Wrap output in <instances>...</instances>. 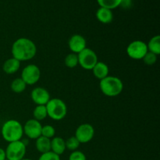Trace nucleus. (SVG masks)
I'll list each match as a JSON object with an SVG mask.
<instances>
[{"instance_id":"1","label":"nucleus","mask_w":160,"mask_h":160,"mask_svg":"<svg viewBox=\"0 0 160 160\" xmlns=\"http://www.w3.org/2000/svg\"><path fill=\"white\" fill-rule=\"evenodd\" d=\"M12 57L20 62L32 59L37 53L35 43L27 38H20L13 42L11 49Z\"/></svg>"},{"instance_id":"2","label":"nucleus","mask_w":160,"mask_h":160,"mask_svg":"<svg viewBox=\"0 0 160 160\" xmlns=\"http://www.w3.org/2000/svg\"><path fill=\"white\" fill-rule=\"evenodd\" d=\"M1 133L3 139L9 143L20 141L23 135V125L16 120H9L3 123Z\"/></svg>"},{"instance_id":"3","label":"nucleus","mask_w":160,"mask_h":160,"mask_svg":"<svg viewBox=\"0 0 160 160\" xmlns=\"http://www.w3.org/2000/svg\"><path fill=\"white\" fill-rule=\"evenodd\" d=\"M99 88L103 95L108 97H116L122 93L123 90V81L119 78L107 76L100 80Z\"/></svg>"},{"instance_id":"4","label":"nucleus","mask_w":160,"mask_h":160,"mask_svg":"<svg viewBox=\"0 0 160 160\" xmlns=\"http://www.w3.org/2000/svg\"><path fill=\"white\" fill-rule=\"evenodd\" d=\"M45 106L48 117L56 121L64 119L67 114V104L60 98H51Z\"/></svg>"},{"instance_id":"5","label":"nucleus","mask_w":160,"mask_h":160,"mask_svg":"<svg viewBox=\"0 0 160 160\" xmlns=\"http://www.w3.org/2000/svg\"><path fill=\"white\" fill-rule=\"evenodd\" d=\"M5 151L7 160H21L26 154L27 145L21 140L10 142Z\"/></svg>"},{"instance_id":"6","label":"nucleus","mask_w":160,"mask_h":160,"mask_svg":"<svg viewBox=\"0 0 160 160\" xmlns=\"http://www.w3.org/2000/svg\"><path fill=\"white\" fill-rule=\"evenodd\" d=\"M78 64L86 70H92L95 64L98 62V56L95 51L86 48L78 54Z\"/></svg>"},{"instance_id":"7","label":"nucleus","mask_w":160,"mask_h":160,"mask_svg":"<svg viewBox=\"0 0 160 160\" xmlns=\"http://www.w3.org/2000/svg\"><path fill=\"white\" fill-rule=\"evenodd\" d=\"M147 44L143 41L136 40L128 45L127 48V54L132 59L140 60L144 58V56L148 52Z\"/></svg>"},{"instance_id":"8","label":"nucleus","mask_w":160,"mask_h":160,"mask_svg":"<svg viewBox=\"0 0 160 160\" xmlns=\"http://www.w3.org/2000/svg\"><path fill=\"white\" fill-rule=\"evenodd\" d=\"M20 78L27 85H33L40 80L41 70L35 64H29L23 69Z\"/></svg>"},{"instance_id":"9","label":"nucleus","mask_w":160,"mask_h":160,"mask_svg":"<svg viewBox=\"0 0 160 160\" xmlns=\"http://www.w3.org/2000/svg\"><path fill=\"white\" fill-rule=\"evenodd\" d=\"M95 135V129L90 123H82L77 128L75 137L80 143L85 144L91 142Z\"/></svg>"},{"instance_id":"10","label":"nucleus","mask_w":160,"mask_h":160,"mask_svg":"<svg viewBox=\"0 0 160 160\" xmlns=\"http://www.w3.org/2000/svg\"><path fill=\"white\" fill-rule=\"evenodd\" d=\"M42 125L34 119H30L23 127V134L30 139H37L42 135Z\"/></svg>"},{"instance_id":"11","label":"nucleus","mask_w":160,"mask_h":160,"mask_svg":"<svg viewBox=\"0 0 160 160\" xmlns=\"http://www.w3.org/2000/svg\"><path fill=\"white\" fill-rule=\"evenodd\" d=\"M31 98L37 106H45L51 99L49 92L42 87L34 88L31 91Z\"/></svg>"},{"instance_id":"12","label":"nucleus","mask_w":160,"mask_h":160,"mask_svg":"<svg viewBox=\"0 0 160 160\" xmlns=\"http://www.w3.org/2000/svg\"><path fill=\"white\" fill-rule=\"evenodd\" d=\"M68 46L72 52L78 54L87 48V42L81 34H73L69 39Z\"/></svg>"},{"instance_id":"13","label":"nucleus","mask_w":160,"mask_h":160,"mask_svg":"<svg viewBox=\"0 0 160 160\" xmlns=\"http://www.w3.org/2000/svg\"><path fill=\"white\" fill-rule=\"evenodd\" d=\"M96 18L100 23H104V24H108L110 23L113 20V13L112 10L106 8L99 7L96 11Z\"/></svg>"},{"instance_id":"14","label":"nucleus","mask_w":160,"mask_h":160,"mask_svg":"<svg viewBox=\"0 0 160 160\" xmlns=\"http://www.w3.org/2000/svg\"><path fill=\"white\" fill-rule=\"evenodd\" d=\"M20 62L15 58L12 57L6 60L3 63L2 70L6 74H13L17 73L20 67Z\"/></svg>"},{"instance_id":"15","label":"nucleus","mask_w":160,"mask_h":160,"mask_svg":"<svg viewBox=\"0 0 160 160\" xmlns=\"http://www.w3.org/2000/svg\"><path fill=\"white\" fill-rule=\"evenodd\" d=\"M65 140L60 137H54L51 139V151L60 156L66 151Z\"/></svg>"},{"instance_id":"16","label":"nucleus","mask_w":160,"mask_h":160,"mask_svg":"<svg viewBox=\"0 0 160 160\" xmlns=\"http://www.w3.org/2000/svg\"><path fill=\"white\" fill-rule=\"evenodd\" d=\"M92 70L93 72L94 76L98 80H102L103 78H106L107 76H109V67L103 62H97Z\"/></svg>"},{"instance_id":"17","label":"nucleus","mask_w":160,"mask_h":160,"mask_svg":"<svg viewBox=\"0 0 160 160\" xmlns=\"http://www.w3.org/2000/svg\"><path fill=\"white\" fill-rule=\"evenodd\" d=\"M35 147L36 149L41 154L48 152L51 151V139L47 138L43 136H40L36 139Z\"/></svg>"},{"instance_id":"18","label":"nucleus","mask_w":160,"mask_h":160,"mask_svg":"<svg viewBox=\"0 0 160 160\" xmlns=\"http://www.w3.org/2000/svg\"><path fill=\"white\" fill-rule=\"evenodd\" d=\"M148 51L152 53H154L156 56L160 54V36L159 34L155 35L149 40L147 44Z\"/></svg>"},{"instance_id":"19","label":"nucleus","mask_w":160,"mask_h":160,"mask_svg":"<svg viewBox=\"0 0 160 160\" xmlns=\"http://www.w3.org/2000/svg\"><path fill=\"white\" fill-rule=\"evenodd\" d=\"M47 117H48V113H47L46 106H37L34 108V111H33V117H34L33 119L40 122L45 120Z\"/></svg>"},{"instance_id":"20","label":"nucleus","mask_w":160,"mask_h":160,"mask_svg":"<svg viewBox=\"0 0 160 160\" xmlns=\"http://www.w3.org/2000/svg\"><path fill=\"white\" fill-rule=\"evenodd\" d=\"M27 88V84L21 78H18L14 79L11 83V89L15 93H22L24 92Z\"/></svg>"},{"instance_id":"21","label":"nucleus","mask_w":160,"mask_h":160,"mask_svg":"<svg viewBox=\"0 0 160 160\" xmlns=\"http://www.w3.org/2000/svg\"><path fill=\"white\" fill-rule=\"evenodd\" d=\"M121 0H97V2L100 7L106 8L109 9H113L119 7Z\"/></svg>"},{"instance_id":"22","label":"nucleus","mask_w":160,"mask_h":160,"mask_svg":"<svg viewBox=\"0 0 160 160\" xmlns=\"http://www.w3.org/2000/svg\"><path fill=\"white\" fill-rule=\"evenodd\" d=\"M65 65L69 68H74L78 65V56L75 53H70L65 58Z\"/></svg>"},{"instance_id":"23","label":"nucleus","mask_w":160,"mask_h":160,"mask_svg":"<svg viewBox=\"0 0 160 160\" xmlns=\"http://www.w3.org/2000/svg\"><path fill=\"white\" fill-rule=\"evenodd\" d=\"M66 143V148L70 151L73 152L78 150V148H79L81 143L79 142V141L76 138L75 136H72V137L69 138L67 141H65Z\"/></svg>"},{"instance_id":"24","label":"nucleus","mask_w":160,"mask_h":160,"mask_svg":"<svg viewBox=\"0 0 160 160\" xmlns=\"http://www.w3.org/2000/svg\"><path fill=\"white\" fill-rule=\"evenodd\" d=\"M55 134H56V130H55L54 127L52 125H45L42 126V135L43 137L47 138L52 139L54 138Z\"/></svg>"},{"instance_id":"25","label":"nucleus","mask_w":160,"mask_h":160,"mask_svg":"<svg viewBox=\"0 0 160 160\" xmlns=\"http://www.w3.org/2000/svg\"><path fill=\"white\" fill-rule=\"evenodd\" d=\"M157 56H158L155 55L154 53H152L150 52H148L146 53V55L144 56L142 60L144 61V62H145L146 65L151 66L156 63V61H157Z\"/></svg>"},{"instance_id":"26","label":"nucleus","mask_w":160,"mask_h":160,"mask_svg":"<svg viewBox=\"0 0 160 160\" xmlns=\"http://www.w3.org/2000/svg\"><path fill=\"white\" fill-rule=\"evenodd\" d=\"M38 160H61L60 156H58L56 153L52 152V151L48 152L43 153L40 156Z\"/></svg>"},{"instance_id":"27","label":"nucleus","mask_w":160,"mask_h":160,"mask_svg":"<svg viewBox=\"0 0 160 160\" xmlns=\"http://www.w3.org/2000/svg\"><path fill=\"white\" fill-rule=\"evenodd\" d=\"M69 160H87L85 154L81 151H73L70 153L69 156Z\"/></svg>"},{"instance_id":"28","label":"nucleus","mask_w":160,"mask_h":160,"mask_svg":"<svg viewBox=\"0 0 160 160\" xmlns=\"http://www.w3.org/2000/svg\"><path fill=\"white\" fill-rule=\"evenodd\" d=\"M132 6V0H121L120 6L125 9H128Z\"/></svg>"},{"instance_id":"29","label":"nucleus","mask_w":160,"mask_h":160,"mask_svg":"<svg viewBox=\"0 0 160 160\" xmlns=\"http://www.w3.org/2000/svg\"><path fill=\"white\" fill-rule=\"evenodd\" d=\"M6 151L3 148H0V160H6Z\"/></svg>"},{"instance_id":"30","label":"nucleus","mask_w":160,"mask_h":160,"mask_svg":"<svg viewBox=\"0 0 160 160\" xmlns=\"http://www.w3.org/2000/svg\"><path fill=\"white\" fill-rule=\"evenodd\" d=\"M21 160H33V159H24V158H23V159H21Z\"/></svg>"},{"instance_id":"31","label":"nucleus","mask_w":160,"mask_h":160,"mask_svg":"<svg viewBox=\"0 0 160 160\" xmlns=\"http://www.w3.org/2000/svg\"><path fill=\"white\" fill-rule=\"evenodd\" d=\"M6 160H7V159H6Z\"/></svg>"}]
</instances>
